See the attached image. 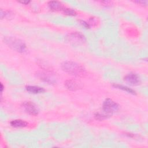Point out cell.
Segmentation results:
<instances>
[{"label": "cell", "instance_id": "cell-14", "mask_svg": "<svg viewBox=\"0 0 148 148\" xmlns=\"http://www.w3.org/2000/svg\"><path fill=\"white\" fill-rule=\"evenodd\" d=\"M80 24H81L84 27H85V28H90V24H89L88 23H87V22L84 21H83V20L80 21Z\"/></svg>", "mask_w": 148, "mask_h": 148}, {"label": "cell", "instance_id": "cell-15", "mask_svg": "<svg viewBox=\"0 0 148 148\" xmlns=\"http://www.w3.org/2000/svg\"><path fill=\"white\" fill-rule=\"evenodd\" d=\"M134 2L137 3L138 4L143 5V6H146V3H147V1H135Z\"/></svg>", "mask_w": 148, "mask_h": 148}, {"label": "cell", "instance_id": "cell-9", "mask_svg": "<svg viewBox=\"0 0 148 148\" xmlns=\"http://www.w3.org/2000/svg\"><path fill=\"white\" fill-rule=\"evenodd\" d=\"M25 89L28 92L32 94H40L45 91L43 88L35 86H27L25 87Z\"/></svg>", "mask_w": 148, "mask_h": 148}, {"label": "cell", "instance_id": "cell-1", "mask_svg": "<svg viewBox=\"0 0 148 148\" xmlns=\"http://www.w3.org/2000/svg\"><path fill=\"white\" fill-rule=\"evenodd\" d=\"M119 109V105L110 98L106 99L102 105V112L94 114V117L98 120H103L109 118Z\"/></svg>", "mask_w": 148, "mask_h": 148}, {"label": "cell", "instance_id": "cell-12", "mask_svg": "<svg viewBox=\"0 0 148 148\" xmlns=\"http://www.w3.org/2000/svg\"><path fill=\"white\" fill-rule=\"evenodd\" d=\"M113 86L114 87L116 88L121 90L124 91H125V92H127L128 93H130V94H131L132 95H135L136 94L135 91L133 89L131 88H129L128 87H127V86H123V85H121V84H113Z\"/></svg>", "mask_w": 148, "mask_h": 148}, {"label": "cell", "instance_id": "cell-16", "mask_svg": "<svg viewBox=\"0 0 148 148\" xmlns=\"http://www.w3.org/2000/svg\"><path fill=\"white\" fill-rule=\"evenodd\" d=\"M18 2L24 4V5H28L30 2V1H18Z\"/></svg>", "mask_w": 148, "mask_h": 148}, {"label": "cell", "instance_id": "cell-5", "mask_svg": "<svg viewBox=\"0 0 148 148\" xmlns=\"http://www.w3.org/2000/svg\"><path fill=\"white\" fill-rule=\"evenodd\" d=\"M36 77H38L40 80L48 84H53L56 83V79L52 75L51 71L49 72H39L36 73Z\"/></svg>", "mask_w": 148, "mask_h": 148}, {"label": "cell", "instance_id": "cell-4", "mask_svg": "<svg viewBox=\"0 0 148 148\" xmlns=\"http://www.w3.org/2000/svg\"><path fill=\"white\" fill-rule=\"evenodd\" d=\"M66 38L68 41L73 45H82L86 42L84 36L78 32H75L68 34Z\"/></svg>", "mask_w": 148, "mask_h": 148}, {"label": "cell", "instance_id": "cell-7", "mask_svg": "<svg viewBox=\"0 0 148 148\" xmlns=\"http://www.w3.org/2000/svg\"><path fill=\"white\" fill-rule=\"evenodd\" d=\"M124 81L130 85L138 86L140 83V79L139 76L135 73H130L124 77Z\"/></svg>", "mask_w": 148, "mask_h": 148}, {"label": "cell", "instance_id": "cell-6", "mask_svg": "<svg viewBox=\"0 0 148 148\" xmlns=\"http://www.w3.org/2000/svg\"><path fill=\"white\" fill-rule=\"evenodd\" d=\"M24 110L30 115L36 116L38 114L39 109L36 105L32 102L25 101L22 104Z\"/></svg>", "mask_w": 148, "mask_h": 148}, {"label": "cell", "instance_id": "cell-10", "mask_svg": "<svg viewBox=\"0 0 148 148\" xmlns=\"http://www.w3.org/2000/svg\"><path fill=\"white\" fill-rule=\"evenodd\" d=\"M48 5L50 9L52 10H63L64 9V7L62 6V5L58 1H50L48 3Z\"/></svg>", "mask_w": 148, "mask_h": 148}, {"label": "cell", "instance_id": "cell-8", "mask_svg": "<svg viewBox=\"0 0 148 148\" xmlns=\"http://www.w3.org/2000/svg\"><path fill=\"white\" fill-rule=\"evenodd\" d=\"M65 86L66 88L71 91H76L82 88V84L75 79H69L65 81Z\"/></svg>", "mask_w": 148, "mask_h": 148}, {"label": "cell", "instance_id": "cell-2", "mask_svg": "<svg viewBox=\"0 0 148 148\" xmlns=\"http://www.w3.org/2000/svg\"><path fill=\"white\" fill-rule=\"evenodd\" d=\"M62 69L69 75L82 77L86 75V70L81 65L73 61H65L61 64Z\"/></svg>", "mask_w": 148, "mask_h": 148}, {"label": "cell", "instance_id": "cell-13", "mask_svg": "<svg viewBox=\"0 0 148 148\" xmlns=\"http://www.w3.org/2000/svg\"><path fill=\"white\" fill-rule=\"evenodd\" d=\"M63 12L66 14L70 15V16H75L76 14V13L75 12V10H72V9H69V8H64V9H63Z\"/></svg>", "mask_w": 148, "mask_h": 148}, {"label": "cell", "instance_id": "cell-11", "mask_svg": "<svg viewBox=\"0 0 148 148\" xmlns=\"http://www.w3.org/2000/svg\"><path fill=\"white\" fill-rule=\"evenodd\" d=\"M10 124L12 127L15 128H22L28 125V123L20 119L12 120V121H10Z\"/></svg>", "mask_w": 148, "mask_h": 148}, {"label": "cell", "instance_id": "cell-3", "mask_svg": "<svg viewBox=\"0 0 148 148\" xmlns=\"http://www.w3.org/2000/svg\"><path fill=\"white\" fill-rule=\"evenodd\" d=\"M4 42L11 49L17 52L23 53L26 50L25 43L17 38L12 36L5 37L4 38Z\"/></svg>", "mask_w": 148, "mask_h": 148}, {"label": "cell", "instance_id": "cell-17", "mask_svg": "<svg viewBox=\"0 0 148 148\" xmlns=\"http://www.w3.org/2000/svg\"><path fill=\"white\" fill-rule=\"evenodd\" d=\"M3 90V86L2 83H1V93L2 92Z\"/></svg>", "mask_w": 148, "mask_h": 148}]
</instances>
